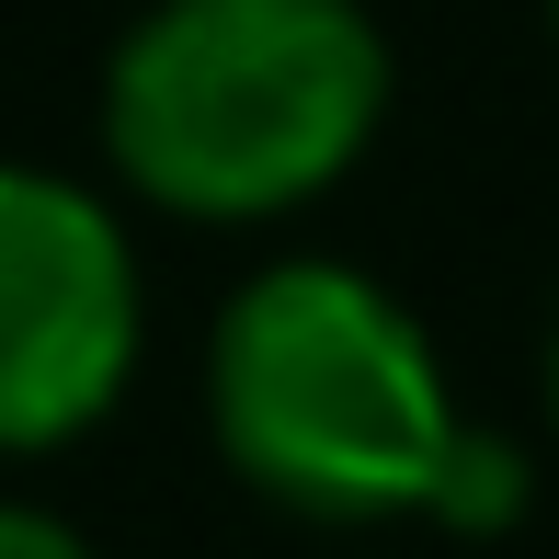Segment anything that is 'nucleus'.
Masks as SVG:
<instances>
[{"label": "nucleus", "mask_w": 559, "mask_h": 559, "mask_svg": "<svg viewBox=\"0 0 559 559\" xmlns=\"http://www.w3.org/2000/svg\"><path fill=\"white\" fill-rule=\"evenodd\" d=\"M423 514H435V525H456V537H502V525L525 514V456L502 445V435H479V423H468Z\"/></svg>", "instance_id": "4"}, {"label": "nucleus", "mask_w": 559, "mask_h": 559, "mask_svg": "<svg viewBox=\"0 0 559 559\" xmlns=\"http://www.w3.org/2000/svg\"><path fill=\"white\" fill-rule=\"evenodd\" d=\"M548 23H559V0H548Z\"/></svg>", "instance_id": "7"}, {"label": "nucleus", "mask_w": 559, "mask_h": 559, "mask_svg": "<svg viewBox=\"0 0 559 559\" xmlns=\"http://www.w3.org/2000/svg\"><path fill=\"white\" fill-rule=\"evenodd\" d=\"M389 115L366 0H160L104 69V160L148 206L251 228L332 194Z\"/></svg>", "instance_id": "1"}, {"label": "nucleus", "mask_w": 559, "mask_h": 559, "mask_svg": "<svg viewBox=\"0 0 559 559\" xmlns=\"http://www.w3.org/2000/svg\"><path fill=\"white\" fill-rule=\"evenodd\" d=\"M206 412L228 468L320 525L423 514L468 435L423 320L354 263H263L228 297L206 343Z\"/></svg>", "instance_id": "2"}, {"label": "nucleus", "mask_w": 559, "mask_h": 559, "mask_svg": "<svg viewBox=\"0 0 559 559\" xmlns=\"http://www.w3.org/2000/svg\"><path fill=\"white\" fill-rule=\"evenodd\" d=\"M0 559H104L69 514H46V502H0Z\"/></svg>", "instance_id": "5"}, {"label": "nucleus", "mask_w": 559, "mask_h": 559, "mask_svg": "<svg viewBox=\"0 0 559 559\" xmlns=\"http://www.w3.org/2000/svg\"><path fill=\"white\" fill-rule=\"evenodd\" d=\"M138 251L69 171L0 160V456H46L138 377Z\"/></svg>", "instance_id": "3"}, {"label": "nucleus", "mask_w": 559, "mask_h": 559, "mask_svg": "<svg viewBox=\"0 0 559 559\" xmlns=\"http://www.w3.org/2000/svg\"><path fill=\"white\" fill-rule=\"evenodd\" d=\"M548 412H559V343H548Z\"/></svg>", "instance_id": "6"}]
</instances>
